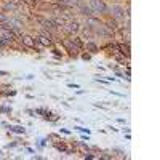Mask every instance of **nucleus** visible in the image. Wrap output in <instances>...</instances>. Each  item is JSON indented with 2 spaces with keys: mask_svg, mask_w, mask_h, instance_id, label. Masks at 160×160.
<instances>
[{
  "mask_svg": "<svg viewBox=\"0 0 160 160\" xmlns=\"http://www.w3.org/2000/svg\"><path fill=\"white\" fill-rule=\"evenodd\" d=\"M90 10H91V13H104L106 11V3H104L103 0H90Z\"/></svg>",
  "mask_w": 160,
  "mask_h": 160,
  "instance_id": "nucleus-1",
  "label": "nucleus"
},
{
  "mask_svg": "<svg viewBox=\"0 0 160 160\" xmlns=\"http://www.w3.org/2000/svg\"><path fill=\"white\" fill-rule=\"evenodd\" d=\"M111 10L114 11V16H115V18H123L125 16V10L122 7H115V5H114Z\"/></svg>",
  "mask_w": 160,
  "mask_h": 160,
  "instance_id": "nucleus-2",
  "label": "nucleus"
},
{
  "mask_svg": "<svg viewBox=\"0 0 160 160\" xmlns=\"http://www.w3.org/2000/svg\"><path fill=\"white\" fill-rule=\"evenodd\" d=\"M3 39L7 40V42H10V43H11L13 40H15V32H11V31H8V29H5V32H3Z\"/></svg>",
  "mask_w": 160,
  "mask_h": 160,
  "instance_id": "nucleus-3",
  "label": "nucleus"
},
{
  "mask_svg": "<svg viewBox=\"0 0 160 160\" xmlns=\"http://www.w3.org/2000/svg\"><path fill=\"white\" fill-rule=\"evenodd\" d=\"M39 42H40L42 45H45V47H48V45H51V39H50V37H45V35L39 37Z\"/></svg>",
  "mask_w": 160,
  "mask_h": 160,
  "instance_id": "nucleus-4",
  "label": "nucleus"
},
{
  "mask_svg": "<svg viewBox=\"0 0 160 160\" xmlns=\"http://www.w3.org/2000/svg\"><path fill=\"white\" fill-rule=\"evenodd\" d=\"M67 29L71 32H77V31H79V23H77V21H72V23H69L67 24Z\"/></svg>",
  "mask_w": 160,
  "mask_h": 160,
  "instance_id": "nucleus-5",
  "label": "nucleus"
},
{
  "mask_svg": "<svg viewBox=\"0 0 160 160\" xmlns=\"http://www.w3.org/2000/svg\"><path fill=\"white\" fill-rule=\"evenodd\" d=\"M23 42H24L26 45H27V47L35 48V42H32V39H31V37H27V35H26V37H23Z\"/></svg>",
  "mask_w": 160,
  "mask_h": 160,
  "instance_id": "nucleus-6",
  "label": "nucleus"
},
{
  "mask_svg": "<svg viewBox=\"0 0 160 160\" xmlns=\"http://www.w3.org/2000/svg\"><path fill=\"white\" fill-rule=\"evenodd\" d=\"M10 130H11V131H15V133H24V131H26L23 127H10Z\"/></svg>",
  "mask_w": 160,
  "mask_h": 160,
  "instance_id": "nucleus-7",
  "label": "nucleus"
},
{
  "mask_svg": "<svg viewBox=\"0 0 160 160\" xmlns=\"http://www.w3.org/2000/svg\"><path fill=\"white\" fill-rule=\"evenodd\" d=\"M80 11H82V15H91L90 7H82V8H80Z\"/></svg>",
  "mask_w": 160,
  "mask_h": 160,
  "instance_id": "nucleus-8",
  "label": "nucleus"
},
{
  "mask_svg": "<svg viewBox=\"0 0 160 160\" xmlns=\"http://www.w3.org/2000/svg\"><path fill=\"white\" fill-rule=\"evenodd\" d=\"M58 2H61V3H64V5H74L77 0H58Z\"/></svg>",
  "mask_w": 160,
  "mask_h": 160,
  "instance_id": "nucleus-9",
  "label": "nucleus"
},
{
  "mask_svg": "<svg viewBox=\"0 0 160 160\" xmlns=\"http://www.w3.org/2000/svg\"><path fill=\"white\" fill-rule=\"evenodd\" d=\"M8 43H10V42H7V40L3 39V37H0V47H7Z\"/></svg>",
  "mask_w": 160,
  "mask_h": 160,
  "instance_id": "nucleus-10",
  "label": "nucleus"
},
{
  "mask_svg": "<svg viewBox=\"0 0 160 160\" xmlns=\"http://www.w3.org/2000/svg\"><path fill=\"white\" fill-rule=\"evenodd\" d=\"M87 47H88V50H91V53H96V50H98V48H96L93 43H88Z\"/></svg>",
  "mask_w": 160,
  "mask_h": 160,
  "instance_id": "nucleus-11",
  "label": "nucleus"
},
{
  "mask_svg": "<svg viewBox=\"0 0 160 160\" xmlns=\"http://www.w3.org/2000/svg\"><path fill=\"white\" fill-rule=\"evenodd\" d=\"M5 19H7V18H5V16H2V15H0V21H5Z\"/></svg>",
  "mask_w": 160,
  "mask_h": 160,
  "instance_id": "nucleus-12",
  "label": "nucleus"
},
{
  "mask_svg": "<svg viewBox=\"0 0 160 160\" xmlns=\"http://www.w3.org/2000/svg\"><path fill=\"white\" fill-rule=\"evenodd\" d=\"M0 75H7V72H3V71H0Z\"/></svg>",
  "mask_w": 160,
  "mask_h": 160,
  "instance_id": "nucleus-13",
  "label": "nucleus"
}]
</instances>
